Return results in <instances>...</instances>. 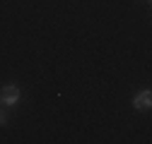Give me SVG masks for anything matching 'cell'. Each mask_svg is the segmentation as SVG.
Returning <instances> with one entry per match:
<instances>
[{
  "label": "cell",
  "mask_w": 152,
  "mask_h": 144,
  "mask_svg": "<svg viewBox=\"0 0 152 144\" xmlns=\"http://www.w3.org/2000/svg\"><path fill=\"white\" fill-rule=\"evenodd\" d=\"M152 106V91L150 89H142V91H138L135 96H133V108L140 113V111H150Z\"/></svg>",
  "instance_id": "obj_2"
},
{
  "label": "cell",
  "mask_w": 152,
  "mask_h": 144,
  "mask_svg": "<svg viewBox=\"0 0 152 144\" xmlns=\"http://www.w3.org/2000/svg\"><path fill=\"white\" fill-rule=\"evenodd\" d=\"M20 101H22V89L17 84H5L3 89H0V103H3V106L15 108Z\"/></svg>",
  "instance_id": "obj_1"
},
{
  "label": "cell",
  "mask_w": 152,
  "mask_h": 144,
  "mask_svg": "<svg viewBox=\"0 0 152 144\" xmlns=\"http://www.w3.org/2000/svg\"><path fill=\"white\" fill-rule=\"evenodd\" d=\"M10 122V113H7V106L0 103V127H5V125Z\"/></svg>",
  "instance_id": "obj_3"
}]
</instances>
